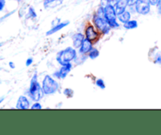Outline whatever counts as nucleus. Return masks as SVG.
<instances>
[{
	"label": "nucleus",
	"mask_w": 161,
	"mask_h": 135,
	"mask_svg": "<svg viewBox=\"0 0 161 135\" xmlns=\"http://www.w3.org/2000/svg\"><path fill=\"white\" fill-rule=\"evenodd\" d=\"M63 0H44L43 6L46 9L47 8H53L57 6H59L62 3Z\"/></svg>",
	"instance_id": "14"
},
{
	"label": "nucleus",
	"mask_w": 161,
	"mask_h": 135,
	"mask_svg": "<svg viewBox=\"0 0 161 135\" xmlns=\"http://www.w3.org/2000/svg\"><path fill=\"white\" fill-rule=\"evenodd\" d=\"M3 45V43H2V42H0V47H1Z\"/></svg>",
	"instance_id": "32"
},
{
	"label": "nucleus",
	"mask_w": 161,
	"mask_h": 135,
	"mask_svg": "<svg viewBox=\"0 0 161 135\" xmlns=\"http://www.w3.org/2000/svg\"><path fill=\"white\" fill-rule=\"evenodd\" d=\"M36 17H37V14H36L34 8L29 7V9H28V14H27V18L36 19Z\"/></svg>",
	"instance_id": "18"
},
{
	"label": "nucleus",
	"mask_w": 161,
	"mask_h": 135,
	"mask_svg": "<svg viewBox=\"0 0 161 135\" xmlns=\"http://www.w3.org/2000/svg\"><path fill=\"white\" fill-rule=\"evenodd\" d=\"M157 10H158V14L161 15V0H158V3L157 4Z\"/></svg>",
	"instance_id": "26"
},
{
	"label": "nucleus",
	"mask_w": 161,
	"mask_h": 135,
	"mask_svg": "<svg viewBox=\"0 0 161 135\" xmlns=\"http://www.w3.org/2000/svg\"><path fill=\"white\" fill-rule=\"evenodd\" d=\"M72 68V63H66V64L61 65V67L60 68V69L58 71H57L55 73H53V76L56 78L58 79H64L67 77V75H69V72H71Z\"/></svg>",
	"instance_id": "6"
},
{
	"label": "nucleus",
	"mask_w": 161,
	"mask_h": 135,
	"mask_svg": "<svg viewBox=\"0 0 161 135\" xmlns=\"http://www.w3.org/2000/svg\"><path fill=\"white\" fill-rule=\"evenodd\" d=\"M77 57V52L74 47L69 46L64 50L58 52L57 54L56 60L60 65L66 64V63L72 62Z\"/></svg>",
	"instance_id": "2"
},
{
	"label": "nucleus",
	"mask_w": 161,
	"mask_h": 135,
	"mask_svg": "<svg viewBox=\"0 0 161 135\" xmlns=\"http://www.w3.org/2000/svg\"><path fill=\"white\" fill-rule=\"evenodd\" d=\"M17 1H20V0H17Z\"/></svg>",
	"instance_id": "33"
},
{
	"label": "nucleus",
	"mask_w": 161,
	"mask_h": 135,
	"mask_svg": "<svg viewBox=\"0 0 161 135\" xmlns=\"http://www.w3.org/2000/svg\"><path fill=\"white\" fill-rule=\"evenodd\" d=\"M127 6H128V0H117L114 6L116 14L119 15V14H122L126 10Z\"/></svg>",
	"instance_id": "12"
},
{
	"label": "nucleus",
	"mask_w": 161,
	"mask_h": 135,
	"mask_svg": "<svg viewBox=\"0 0 161 135\" xmlns=\"http://www.w3.org/2000/svg\"><path fill=\"white\" fill-rule=\"evenodd\" d=\"M17 109H24L26 110L30 108V101L28 97L25 96L21 95L18 97L17 100V105H16Z\"/></svg>",
	"instance_id": "9"
},
{
	"label": "nucleus",
	"mask_w": 161,
	"mask_h": 135,
	"mask_svg": "<svg viewBox=\"0 0 161 135\" xmlns=\"http://www.w3.org/2000/svg\"><path fill=\"white\" fill-rule=\"evenodd\" d=\"M5 100V97L3 96V97H0V104H2L3 102V100Z\"/></svg>",
	"instance_id": "31"
},
{
	"label": "nucleus",
	"mask_w": 161,
	"mask_h": 135,
	"mask_svg": "<svg viewBox=\"0 0 161 135\" xmlns=\"http://www.w3.org/2000/svg\"><path fill=\"white\" fill-rule=\"evenodd\" d=\"M69 24H70V22H69V20H66V21H63V22H60V23H58V24H57L53 25V26L52 27V28H50L49 31H47L46 35H47V36L51 35H53L54 33H56V32H58V31L62 30L63 28H64L66 26H68Z\"/></svg>",
	"instance_id": "11"
},
{
	"label": "nucleus",
	"mask_w": 161,
	"mask_h": 135,
	"mask_svg": "<svg viewBox=\"0 0 161 135\" xmlns=\"http://www.w3.org/2000/svg\"><path fill=\"white\" fill-rule=\"evenodd\" d=\"M138 21L135 20H130L127 22H126L125 24H124V28L127 30L135 29V28H138Z\"/></svg>",
	"instance_id": "16"
},
{
	"label": "nucleus",
	"mask_w": 161,
	"mask_h": 135,
	"mask_svg": "<svg viewBox=\"0 0 161 135\" xmlns=\"http://www.w3.org/2000/svg\"><path fill=\"white\" fill-rule=\"evenodd\" d=\"M154 62L156 64H161V52H157V54H156L155 57H154Z\"/></svg>",
	"instance_id": "21"
},
{
	"label": "nucleus",
	"mask_w": 161,
	"mask_h": 135,
	"mask_svg": "<svg viewBox=\"0 0 161 135\" xmlns=\"http://www.w3.org/2000/svg\"><path fill=\"white\" fill-rule=\"evenodd\" d=\"M99 55H100L99 50L96 48H92V50L88 53V57L91 60H94L98 57Z\"/></svg>",
	"instance_id": "17"
},
{
	"label": "nucleus",
	"mask_w": 161,
	"mask_h": 135,
	"mask_svg": "<svg viewBox=\"0 0 161 135\" xmlns=\"http://www.w3.org/2000/svg\"><path fill=\"white\" fill-rule=\"evenodd\" d=\"M93 48V42L91 40L87 39L86 38H84L81 46L79 48V52L82 54H86L89 53Z\"/></svg>",
	"instance_id": "10"
},
{
	"label": "nucleus",
	"mask_w": 161,
	"mask_h": 135,
	"mask_svg": "<svg viewBox=\"0 0 161 135\" xmlns=\"http://www.w3.org/2000/svg\"><path fill=\"white\" fill-rule=\"evenodd\" d=\"M30 108H31V109H42V106L39 101H35V103Z\"/></svg>",
	"instance_id": "22"
},
{
	"label": "nucleus",
	"mask_w": 161,
	"mask_h": 135,
	"mask_svg": "<svg viewBox=\"0 0 161 135\" xmlns=\"http://www.w3.org/2000/svg\"><path fill=\"white\" fill-rule=\"evenodd\" d=\"M150 3L149 0H138L135 4V11L141 15H146L150 12Z\"/></svg>",
	"instance_id": "5"
},
{
	"label": "nucleus",
	"mask_w": 161,
	"mask_h": 135,
	"mask_svg": "<svg viewBox=\"0 0 161 135\" xmlns=\"http://www.w3.org/2000/svg\"><path fill=\"white\" fill-rule=\"evenodd\" d=\"M99 36H100V35L96 31L95 28L93 25H88L86 27V30H85V38H86L93 42L97 41L99 39Z\"/></svg>",
	"instance_id": "8"
},
{
	"label": "nucleus",
	"mask_w": 161,
	"mask_h": 135,
	"mask_svg": "<svg viewBox=\"0 0 161 135\" xmlns=\"http://www.w3.org/2000/svg\"><path fill=\"white\" fill-rule=\"evenodd\" d=\"M93 23L97 31H100L102 35H108L111 31V28L104 17V14H99L96 13L93 16Z\"/></svg>",
	"instance_id": "4"
},
{
	"label": "nucleus",
	"mask_w": 161,
	"mask_h": 135,
	"mask_svg": "<svg viewBox=\"0 0 161 135\" xmlns=\"http://www.w3.org/2000/svg\"><path fill=\"white\" fill-rule=\"evenodd\" d=\"M108 0H101V3H100V6L102 8H105L107 5H108Z\"/></svg>",
	"instance_id": "23"
},
{
	"label": "nucleus",
	"mask_w": 161,
	"mask_h": 135,
	"mask_svg": "<svg viewBox=\"0 0 161 135\" xmlns=\"http://www.w3.org/2000/svg\"><path fill=\"white\" fill-rule=\"evenodd\" d=\"M116 2H117V0H108V3L111 5H113V6H115V4H116Z\"/></svg>",
	"instance_id": "29"
},
{
	"label": "nucleus",
	"mask_w": 161,
	"mask_h": 135,
	"mask_svg": "<svg viewBox=\"0 0 161 135\" xmlns=\"http://www.w3.org/2000/svg\"><path fill=\"white\" fill-rule=\"evenodd\" d=\"M33 63V58L32 57H29L26 60V62H25V65L27 67H29L30 65H31Z\"/></svg>",
	"instance_id": "24"
},
{
	"label": "nucleus",
	"mask_w": 161,
	"mask_h": 135,
	"mask_svg": "<svg viewBox=\"0 0 161 135\" xmlns=\"http://www.w3.org/2000/svg\"><path fill=\"white\" fill-rule=\"evenodd\" d=\"M149 2L151 6H157V3H158V0H149Z\"/></svg>",
	"instance_id": "28"
},
{
	"label": "nucleus",
	"mask_w": 161,
	"mask_h": 135,
	"mask_svg": "<svg viewBox=\"0 0 161 135\" xmlns=\"http://www.w3.org/2000/svg\"><path fill=\"white\" fill-rule=\"evenodd\" d=\"M84 35H83L82 33L78 32L74 34V35L72 36V45L75 49H79L81 46L82 42H83V39H84Z\"/></svg>",
	"instance_id": "13"
},
{
	"label": "nucleus",
	"mask_w": 161,
	"mask_h": 135,
	"mask_svg": "<svg viewBox=\"0 0 161 135\" xmlns=\"http://www.w3.org/2000/svg\"><path fill=\"white\" fill-rule=\"evenodd\" d=\"M28 94L33 101H39L43 97L44 94L42 89V86L38 81V75L36 72L34 73V75L31 77Z\"/></svg>",
	"instance_id": "1"
},
{
	"label": "nucleus",
	"mask_w": 161,
	"mask_h": 135,
	"mask_svg": "<svg viewBox=\"0 0 161 135\" xmlns=\"http://www.w3.org/2000/svg\"><path fill=\"white\" fill-rule=\"evenodd\" d=\"M6 5V0H0V11L3 10Z\"/></svg>",
	"instance_id": "25"
},
{
	"label": "nucleus",
	"mask_w": 161,
	"mask_h": 135,
	"mask_svg": "<svg viewBox=\"0 0 161 135\" xmlns=\"http://www.w3.org/2000/svg\"><path fill=\"white\" fill-rule=\"evenodd\" d=\"M96 86H97V87H99L100 89H105V81H104L102 78H97V80H96V83H95Z\"/></svg>",
	"instance_id": "20"
},
{
	"label": "nucleus",
	"mask_w": 161,
	"mask_h": 135,
	"mask_svg": "<svg viewBox=\"0 0 161 135\" xmlns=\"http://www.w3.org/2000/svg\"><path fill=\"white\" fill-rule=\"evenodd\" d=\"M130 17H131V15H130V12H129V11H127V10H125L124 12H123L122 14L117 15L119 21L121 22V23H123V24H125L126 22H127L128 20H130Z\"/></svg>",
	"instance_id": "15"
},
{
	"label": "nucleus",
	"mask_w": 161,
	"mask_h": 135,
	"mask_svg": "<svg viewBox=\"0 0 161 135\" xmlns=\"http://www.w3.org/2000/svg\"><path fill=\"white\" fill-rule=\"evenodd\" d=\"M63 94H64L65 97L71 98V97H73L74 90L72 89H71V88H66V89H64V91H63Z\"/></svg>",
	"instance_id": "19"
},
{
	"label": "nucleus",
	"mask_w": 161,
	"mask_h": 135,
	"mask_svg": "<svg viewBox=\"0 0 161 135\" xmlns=\"http://www.w3.org/2000/svg\"><path fill=\"white\" fill-rule=\"evenodd\" d=\"M42 89L43 94L46 95H51L58 92L59 89V84L50 75H47L44 77L42 83Z\"/></svg>",
	"instance_id": "3"
},
{
	"label": "nucleus",
	"mask_w": 161,
	"mask_h": 135,
	"mask_svg": "<svg viewBox=\"0 0 161 135\" xmlns=\"http://www.w3.org/2000/svg\"><path fill=\"white\" fill-rule=\"evenodd\" d=\"M1 69H2V68H0V70H1Z\"/></svg>",
	"instance_id": "34"
},
{
	"label": "nucleus",
	"mask_w": 161,
	"mask_h": 135,
	"mask_svg": "<svg viewBox=\"0 0 161 135\" xmlns=\"http://www.w3.org/2000/svg\"><path fill=\"white\" fill-rule=\"evenodd\" d=\"M137 1H138V0H128V6H135V4L136 3Z\"/></svg>",
	"instance_id": "27"
},
{
	"label": "nucleus",
	"mask_w": 161,
	"mask_h": 135,
	"mask_svg": "<svg viewBox=\"0 0 161 135\" xmlns=\"http://www.w3.org/2000/svg\"><path fill=\"white\" fill-rule=\"evenodd\" d=\"M9 66L11 68H15V64H14V62H12V61H10V62H9Z\"/></svg>",
	"instance_id": "30"
},
{
	"label": "nucleus",
	"mask_w": 161,
	"mask_h": 135,
	"mask_svg": "<svg viewBox=\"0 0 161 135\" xmlns=\"http://www.w3.org/2000/svg\"><path fill=\"white\" fill-rule=\"evenodd\" d=\"M104 17L107 20L108 24L110 22L116 21L117 19V14L115 10L114 6L108 4L104 8Z\"/></svg>",
	"instance_id": "7"
}]
</instances>
